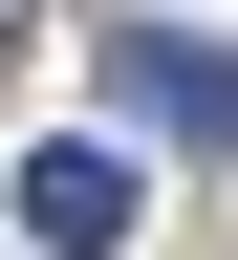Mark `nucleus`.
Returning a JSON list of instances; mask_svg holds the SVG:
<instances>
[{
	"mask_svg": "<svg viewBox=\"0 0 238 260\" xmlns=\"http://www.w3.org/2000/svg\"><path fill=\"white\" fill-rule=\"evenodd\" d=\"M109 87L174 130V152H238V44H174V22H130V44H109Z\"/></svg>",
	"mask_w": 238,
	"mask_h": 260,
	"instance_id": "1",
	"label": "nucleus"
},
{
	"mask_svg": "<svg viewBox=\"0 0 238 260\" xmlns=\"http://www.w3.org/2000/svg\"><path fill=\"white\" fill-rule=\"evenodd\" d=\"M130 217H152V195H130V152H87V130H65V152H22V239H44V260H109Z\"/></svg>",
	"mask_w": 238,
	"mask_h": 260,
	"instance_id": "2",
	"label": "nucleus"
}]
</instances>
